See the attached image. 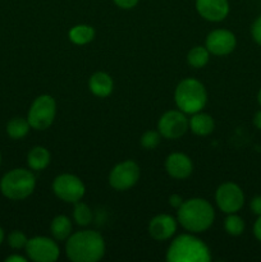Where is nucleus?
<instances>
[{"label":"nucleus","mask_w":261,"mask_h":262,"mask_svg":"<svg viewBox=\"0 0 261 262\" xmlns=\"http://www.w3.org/2000/svg\"><path fill=\"white\" fill-rule=\"evenodd\" d=\"M67 257L73 262H96L105 253L104 238L95 230H81L68 237Z\"/></svg>","instance_id":"obj_1"},{"label":"nucleus","mask_w":261,"mask_h":262,"mask_svg":"<svg viewBox=\"0 0 261 262\" xmlns=\"http://www.w3.org/2000/svg\"><path fill=\"white\" fill-rule=\"evenodd\" d=\"M214 219V207L204 199H189L178 209V223L188 232H205L211 227Z\"/></svg>","instance_id":"obj_2"},{"label":"nucleus","mask_w":261,"mask_h":262,"mask_svg":"<svg viewBox=\"0 0 261 262\" xmlns=\"http://www.w3.org/2000/svg\"><path fill=\"white\" fill-rule=\"evenodd\" d=\"M210 258L209 247L191 234L177 237L166 251V261L169 262H209Z\"/></svg>","instance_id":"obj_3"},{"label":"nucleus","mask_w":261,"mask_h":262,"mask_svg":"<svg viewBox=\"0 0 261 262\" xmlns=\"http://www.w3.org/2000/svg\"><path fill=\"white\" fill-rule=\"evenodd\" d=\"M174 100L178 109L184 114H194L204 109L207 101V94L201 82L194 78H186L177 86Z\"/></svg>","instance_id":"obj_4"},{"label":"nucleus","mask_w":261,"mask_h":262,"mask_svg":"<svg viewBox=\"0 0 261 262\" xmlns=\"http://www.w3.org/2000/svg\"><path fill=\"white\" fill-rule=\"evenodd\" d=\"M36 187V178L28 169L17 168L8 171L0 181L3 196L12 201H20L32 194Z\"/></svg>","instance_id":"obj_5"},{"label":"nucleus","mask_w":261,"mask_h":262,"mask_svg":"<svg viewBox=\"0 0 261 262\" xmlns=\"http://www.w3.org/2000/svg\"><path fill=\"white\" fill-rule=\"evenodd\" d=\"M56 115V102L50 95H41L28 110L27 120L31 128L37 130H45L53 124Z\"/></svg>","instance_id":"obj_6"},{"label":"nucleus","mask_w":261,"mask_h":262,"mask_svg":"<svg viewBox=\"0 0 261 262\" xmlns=\"http://www.w3.org/2000/svg\"><path fill=\"white\" fill-rule=\"evenodd\" d=\"M53 191L61 201L76 204L84 196V184L73 174H60L53 182Z\"/></svg>","instance_id":"obj_7"},{"label":"nucleus","mask_w":261,"mask_h":262,"mask_svg":"<svg viewBox=\"0 0 261 262\" xmlns=\"http://www.w3.org/2000/svg\"><path fill=\"white\" fill-rule=\"evenodd\" d=\"M217 207L225 214H235L245 205V194L241 187L233 182H227L217 187L215 193Z\"/></svg>","instance_id":"obj_8"},{"label":"nucleus","mask_w":261,"mask_h":262,"mask_svg":"<svg viewBox=\"0 0 261 262\" xmlns=\"http://www.w3.org/2000/svg\"><path fill=\"white\" fill-rule=\"evenodd\" d=\"M140 166L132 160H125L113 168L109 174V184L117 191H127L137 183Z\"/></svg>","instance_id":"obj_9"},{"label":"nucleus","mask_w":261,"mask_h":262,"mask_svg":"<svg viewBox=\"0 0 261 262\" xmlns=\"http://www.w3.org/2000/svg\"><path fill=\"white\" fill-rule=\"evenodd\" d=\"M26 253L32 261L36 262H54L58 260L59 246L51 238L48 237H33L27 241Z\"/></svg>","instance_id":"obj_10"},{"label":"nucleus","mask_w":261,"mask_h":262,"mask_svg":"<svg viewBox=\"0 0 261 262\" xmlns=\"http://www.w3.org/2000/svg\"><path fill=\"white\" fill-rule=\"evenodd\" d=\"M188 129V119L181 110H169L161 115L158 122V130L161 137L177 140Z\"/></svg>","instance_id":"obj_11"},{"label":"nucleus","mask_w":261,"mask_h":262,"mask_svg":"<svg viewBox=\"0 0 261 262\" xmlns=\"http://www.w3.org/2000/svg\"><path fill=\"white\" fill-rule=\"evenodd\" d=\"M237 45V38L234 33L228 30H214L207 35L206 49L214 55H228L232 53Z\"/></svg>","instance_id":"obj_12"},{"label":"nucleus","mask_w":261,"mask_h":262,"mask_svg":"<svg viewBox=\"0 0 261 262\" xmlns=\"http://www.w3.org/2000/svg\"><path fill=\"white\" fill-rule=\"evenodd\" d=\"M196 9L206 20L220 22L229 13V3L228 0H196Z\"/></svg>","instance_id":"obj_13"},{"label":"nucleus","mask_w":261,"mask_h":262,"mask_svg":"<svg viewBox=\"0 0 261 262\" xmlns=\"http://www.w3.org/2000/svg\"><path fill=\"white\" fill-rule=\"evenodd\" d=\"M177 232V220L166 214H160L148 223V234L155 241H166Z\"/></svg>","instance_id":"obj_14"},{"label":"nucleus","mask_w":261,"mask_h":262,"mask_svg":"<svg viewBox=\"0 0 261 262\" xmlns=\"http://www.w3.org/2000/svg\"><path fill=\"white\" fill-rule=\"evenodd\" d=\"M165 169L171 178L186 179L192 174L193 165L187 155L182 152H173L166 158Z\"/></svg>","instance_id":"obj_15"},{"label":"nucleus","mask_w":261,"mask_h":262,"mask_svg":"<svg viewBox=\"0 0 261 262\" xmlns=\"http://www.w3.org/2000/svg\"><path fill=\"white\" fill-rule=\"evenodd\" d=\"M113 79L105 72H96L89 81L90 91L97 97H107L113 91Z\"/></svg>","instance_id":"obj_16"},{"label":"nucleus","mask_w":261,"mask_h":262,"mask_svg":"<svg viewBox=\"0 0 261 262\" xmlns=\"http://www.w3.org/2000/svg\"><path fill=\"white\" fill-rule=\"evenodd\" d=\"M188 127L194 135L207 136L214 130L215 123L209 114L199 112L192 114V118L188 120Z\"/></svg>","instance_id":"obj_17"},{"label":"nucleus","mask_w":261,"mask_h":262,"mask_svg":"<svg viewBox=\"0 0 261 262\" xmlns=\"http://www.w3.org/2000/svg\"><path fill=\"white\" fill-rule=\"evenodd\" d=\"M50 152L42 146H36L28 152L27 164L32 170H44L50 164Z\"/></svg>","instance_id":"obj_18"},{"label":"nucleus","mask_w":261,"mask_h":262,"mask_svg":"<svg viewBox=\"0 0 261 262\" xmlns=\"http://www.w3.org/2000/svg\"><path fill=\"white\" fill-rule=\"evenodd\" d=\"M50 232L56 241L68 239L72 234V223L64 215H58L53 219L50 224Z\"/></svg>","instance_id":"obj_19"},{"label":"nucleus","mask_w":261,"mask_h":262,"mask_svg":"<svg viewBox=\"0 0 261 262\" xmlns=\"http://www.w3.org/2000/svg\"><path fill=\"white\" fill-rule=\"evenodd\" d=\"M69 40L76 45H86L95 37V30L89 25H77L68 33Z\"/></svg>","instance_id":"obj_20"},{"label":"nucleus","mask_w":261,"mask_h":262,"mask_svg":"<svg viewBox=\"0 0 261 262\" xmlns=\"http://www.w3.org/2000/svg\"><path fill=\"white\" fill-rule=\"evenodd\" d=\"M30 123L25 118H13L7 124V133L12 140H20L30 132Z\"/></svg>","instance_id":"obj_21"},{"label":"nucleus","mask_w":261,"mask_h":262,"mask_svg":"<svg viewBox=\"0 0 261 262\" xmlns=\"http://www.w3.org/2000/svg\"><path fill=\"white\" fill-rule=\"evenodd\" d=\"M210 59V51L207 50L206 46H194L188 51L187 55V61L192 68H204Z\"/></svg>","instance_id":"obj_22"},{"label":"nucleus","mask_w":261,"mask_h":262,"mask_svg":"<svg viewBox=\"0 0 261 262\" xmlns=\"http://www.w3.org/2000/svg\"><path fill=\"white\" fill-rule=\"evenodd\" d=\"M73 219L81 227H86L92 222V211L86 204L78 201L74 204L73 210Z\"/></svg>","instance_id":"obj_23"},{"label":"nucleus","mask_w":261,"mask_h":262,"mask_svg":"<svg viewBox=\"0 0 261 262\" xmlns=\"http://www.w3.org/2000/svg\"><path fill=\"white\" fill-rule=\"evenodd\" d=\"M224 229L225 232L233 237H238L245 230V222L241 216L235 214H228L224 220Z\"/></svg>","instance_id":"obj_24"},{"label":"nucleus","mask_w":261,"mask_h":262,"mask_svg":"<svg viewBox=\"0 0 261 262\" xmlns=\"http://www.w3.org/2000/svg\"><path fill=\"white\" fill-rule=\"evenodd\" d=\"M160 137L161 135L159 133V130H147L141 137V146L146 150H154L160 143Z\"/></svg>","instance_id":"obj_25"},{"label":"nucleus","mask_w":261,"mask_h":262,"mask_svg":"<svg viewBox=\"0 0 261 262\" xmlns=\"http://www.w3.org/2000/svg\"><path fill=\"white\" fill-rule=\"evenodd\" d=\"M27 237L20 230H13L9 235H8V245L14 250H20V248L26 247L27 245Z\"/></svg>","instance_id":"obj_26"},{"label":"nucleus","mask_w":261,"mask_h":262,"mask_svg":"<svg viewBox=\"0 0 261 262\" xmlns=\"http://www.w3.org/2000/svg\"><path fill=\"white\" fill-rule=\"evenodd\" d=\"M251 35H252L256 43L261 46V15L253 22L252 27H251Z\"/></svg>","instance_id":"obj_27"},{"label":"nucleus","mask_w":261,"mask_h":262,"mask_svg":"<svg viewBox=\"0 0 261 262\" xmlns=\"http://www.w3.org/2000/svg\"><path fill=\"white\" fill-rule=\"evenodd\" d=\"M251 211L255 215H261V196H255L250 202Z\"/></svg>","instance_id":"obj_28"},{"label":"nucleus","mask_w":261,"mask_h":262,"mask_svg":"<svg viewBox=\"0 0 261 262\" xmlns=\"http://www.w3.org/2000/svg\"><path fill=\"white\" fill-rule=\"evenodd\" d=\"M114 3L122 9H132L137 5L138 0H114Z\"/></svg>","instance_id":"obj_29"},{"label":"nucleus","mask_w":261,"mask_h":262,"mask_svg":"<svg viewBox=\"0 0 261 262\" xmlns=\"http://www.w3.org/2000/svg\"><path fill=\"white\" fill-rule=\"evenodd\" d=\"M253 234H255L256 239L261 242V215H258L255 224H253Z\"/></svg>","instance_id":"obj_30"},{"label":"nucleus","mask_w":261,"mask_h":262,"mask_svg":"<svg viewBox=\"0 0 261 262\" xmlns=\"http://www.w3.org/2000/svg\"><path fill=\"white\" fill-rule=\"evenodd\" d=\"M169 204H170V206L179 209V206L183 204V199H182L179 194H171V196L169 197Z\"/></svg>","instance_id":"obj_31"},{"label":"nucleus","mask_w":261,"mask_h":262,"mask_svg":"<svg viewBox=\"0 0 261 262\" xmlns=\"http://www.w3.org/2000/svg\"><path fill=\"white\" fill-rule=\"evenodd\" d=\"M5 261L7 262H26V257H22V256L19 255H12L9 256V257L5 258Z\"/></svg>","instance_id":"obj_32"},{"label":"nucleus","mask_w":261,"mask_h":262,"mask_svg":"<svg viewBox=\"0 0 261 262\" xmlns=\"http://www.w3.org/2000/svg\"><path fill=\"white\" fill-rule=\"evenodd\" d=\"M253 124H255V127L257 129L261 130V110L256 112L255 117H253Z\"/></svg>","instance_id":"obj_33"},{"label":"nucleus","mask_w":261,"mask_h":262,"mask_svg":"<svg viewBox=\"0 0 261 262\" xmlns=\"http://www.w3.org/2000/svg\"><path fill=\"white\" fill-rule=\"evenodd\" d=\"M4 237H5V235H4V230H3V228L0 227V245H2L3 241H4Z\"/></svg>","instance_id":"obj_34"},{"label":"nucleus","mask_w":261,"mask_h":262,"mask_svg":"<svg viewBox=\"0 0 261 262\" xmlns=\"http://www.w3.org/2000/svg\"><path fill=\"white\" fill-rule=\"evenodd\" d=\"M257 101H258V104L261 105V89L258 90V94H257Z\"/></svg>","instance_id":"obj_35"},{"label":"nucleus","mask_w":261,"mask_h":262,"mask_svg":"<svg viewBox=\"0 0 261 262\" xmlns=\"http://www.w3.org/2000/svg\"><path fill=\"white\" fill-rule=\"evenodd\" d=\"M0 164H2V154H0Z\"/></svg>","instance_id":"obj_36"}]
</instances>
